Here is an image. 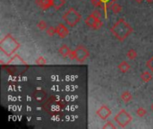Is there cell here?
Listing matches in <instances>:
<instances>
[{"instance_id":"cell-1","label":"cell","mask_w":153,"mask_h":129,"mask_svg":"<svg viewBox=\"0 0 153 129\" xmlns=\"http://www.w3.org/2000/svg\"><path fill=\"white\" fill-rule=\"evenodd\" d=\"M112 34L120 41H124L134 31L133 27L123 18L119 19L110 29Z\"/></svg>"},{"instance_id":"cell-2","label":"cell","mask_w":153,"mask_h":129,"mask_svg":"<svg viewBox=\"0 0 153 129\" xmlns=\"http://www.w3.org/2000/svg\"><path fill=\"white\" fill-rule=\"evenodd\" d=\"M43 108L49 115L59 116L65 111V103L63 101L58 100L56 96H53L44 101Z\"/></svg>"},{"instance_id":"cell-3","label":"cell","mask_w":153,"mask_h":129,"mask_svg":"<svg viewBox=\"0 0 153 129\" xmlns=\"http://www.w3.org/2000/svg\"><path fill=\"white\" fill-rule=\"evenodd\" d=\"M3 68H6L11 74H22L27 71L28 65L19 55L14 54L6 65L3 66Z\"/></svg>"},{"instance_id":"cell-4","label":"cell","mask_w":153,"mask_h":129,"mask_svg":"<svg viewBox=\"0 0 153 129\" xmlns=\"http://www.w3.org/2000/svg\"><path fill=\"white\" fill-rule=\"evenodd\" d=\"M20 46V43L11 34H7L0 41V50L7 57L13 56Z\"/></svg>"},{"instance_id":"cell-5","label":"cell","mask_w":153,"mask_h":129,"mask_svg":"<svg viewBox=\"0 0 153 129\" xmlns=\"http://www.w3.org/2000/svg\"><path fill=\"white\" fill-rule=\"evenodd\" d=\"M81 13H79L74 7H70L63 15V20L70 27H74L81 21Z\"/></svg>"},{"instance_id":"cell-6","label":"cell","mask_w":153,"mask_h":129,"mask_svg":"<svg viewBox=\"0 0 153 129\" xmlns=\"http://www.w3.org/2000/svg\"><path fill=\"white\" fill-rule=\"evenodd\" d=\"M115 122L120 128H126L133 120V117L130 113H128L126 110L122 109L114 118Z\"/></svg>"},{"instance_id":"cell-7","label":"cell","mask_w":153,"mask_h":129,"mask_svg":"<svg viewBox=\"0 0 153 129\" xmlns=\"http://www.w3.org/2000/svg\"><path fill=\"white\" fill-rule=\"evenodd\" d=\"M85 23L88 27L91 28L92 30H99L102 26V22L100 20V13L98 11H94L91 13L85 20Z\"/></svg>"},{"instance_id":"cell-8","label":"cell","mask_w":153,"mask_h":129,"mask_svg":"<svg viewBox=\"0 0 153 129\" xmlns=\"http://www.w3.org/2000/svg\"><path fill=\"white\" fill-rule=\"evenodd\" d=\"M75 60L78 63H83L85 62L89 57H90V51L89 49L82 44H80L76 47V48L74 50Z\"/></svg>"},{"instance_id":"cell-9","label":"cell","mask_w":153,"mask_h":129,"mask_svg":"<svg viewBox=\"0 0 153 129\" xmlns=\"http://www.w3.org/2000/svg\"><path fill=\"white\" fill-rule=\"evenodd\" d=\"M117 0H91V3L97 6V7H100L104 10L105 14H107V9L110 8V6L116 3Z\"/></svg>"},{"instance_id":"cell-10","label":"cell","mask_w":153,"mask_h":129,"mask_svg":"<svg viewBox=\"0 0 153 129\" xmlns=\"http://www.w3.org/2000/svg\"><path fill=\"white\" fill-rule=\"evenodd\" d=\"M96 114H97V116H98L100 119L106 120V119H108L111 116L112 111H111V110H110L107 105H102V106H100V108L96 111Z\"/></svg>"},{"instance_id":"cell-11","label":"cell","mask_w":153,"mask_h":129,"mask_svg":"<svg viewBox=\"0 0 153 129\" xmlns=\"http://www.w3.org/2000/svg\"><path fill=\"white\" fill-rule=\"evenodd\" d=\"M33 98L38 102H43L47 99V92L42 88H37L33 92Z\"/></svg>"},{"instance_id":"cell-12","label":"cell","mask_w":153,"mask_h":129,"mask_svg":"<svg viewBox=\"0 0 153 129\" xmlns=\"http://www.w3.org/2000/svg\"><path fill=\"white\" fill-rule=\"evenodd\" d=\"M56 28V34L61 39L66 38L69 35V30H68V28L66 26H65L63 23H59Z\"/></svg>"},{"instance_id":"cell-13","label":"cell","mask_w":153,"mask_h":129,"mask_svg":"<svg viewBox=\"0 0 153 129\" xmlns=\"http://www.w3.org/2000/svg\"><path fill=\"white\" fill-rule=\"evenodd\" d=\"M35 4L41 10H48L51 6H53L52 0H35Z\"/></svg>"},{"instance_id":"cell-14","label":"cell","mask_w":153,"mask_h":129,"mask_svg":"<svg viewBox=\"0 0 153 129\" xmlns=\"http://www.w3.org/2000/svg\"><path fill=\"white\" fill-rule=\"evenodd\" d=\"M72 51H73V50H71V49L69 48V47H68L67 45H65V44H63V45L59 48V49H58V53H59L62 57H68L70 56V54L72 53Z\"/></svg>"},{"instance_id":"cell-15","label":"cell","mask_w":153,"mask_h":129,"mask_svg":"<svg viewBox=\"0 0 153 129\" xmlns=\"http://www.w3.org/2000/svg\"><path fill=\"white\" fill-rule=\"evenodd\" d=\"M120 98H121V100H122L125 103H128V102L132 101V100H133V95H132V93H131L130 92L126 91V92H122Z\"/></svg>"},{"instance_id":"cell-16","label":"cell","mask_w":153,"mask_h":129,"mask_svg":"<svg viewBox=\"0 0 153 129\" xmlns=\"http://www.w3.org/2000/svg\"><path fill=\"white\" fill-rule=\"evenodd\" d=\"M152 74H151V73L148 72V71L143 72V73H142V75H141V79H142V81H143V83H149V82H151V81L152 80Z\"/></svg>"},{"instance_id":"cell-17","label":"cell","mask_w":153,"mask_h":129,"mask_svg":"<svg viewBox=\"0 0 153 129\" xmlns=\"http://www.w3.org/2000/svg\"><path fill=\"white\" fill-rule=\"evenodd\" d=\"M118 69L121 73H126L130 70V65L126 61H123L119 64Z\"/></svg>"},{"instance_id":"cell-18","label":"cell","mask_w":153,"mask_h":129,"mask_svg":"<svg viewBox=\"0 0 153 129\" xmlns=\"http://www.w3.org/2000/svg\"><path fill=\"white\" fill-rule=\"evenodd\" d=\"M52 3H53V7L56 10H59L65 4V0H52Z\"/></svg>"},{"instance_id":"cell-19","label":"cell","mask_w":153,"mask_h":129,"mask_svg":"<svg viewBox=\"0 0 153 129\" xmlns=\"http://www.w3.org/2000/svg\"><path fill=\"white\" fill-rule=\"evenodd\" d=\"M110 9L111 11L114 13H119L121 11H122V6L120 4H118L117 3H114L111 6H110Z\"/></svg>"},{"instance_id":"cell-20","label":"cell","mask_w":153,"mask_h":129,"mask_svg":"<svg viewBox=\"0 0 153 129\" xmlns=\"http://www.w3.org/2000/svg\"><path fill=\"white\" fill-rule=\"evenodd\" d=\"M37 28L39 30V31H46L48 29V24L45 21L41 20L39 21L38 23H37Z\"/></svg>"},{"instance_id":"cell-21","label":"cell","mask_w":153,"mask_h":129,"mask_svg":"<svg viewBox=\"0 0 153 129\" xmlns=\"http://www.w3.org/2000/svg\"><path fill=\"white\" fill-rule=\"evenodd\" d=\"M126 56L130 60H134L137 57V52L134 49H129Z\"/></svg>"},{"instance_id":"cell-22","label":"cell","mask_w":153,"mask_h":129,"mask_svg":"<svg viewBox=\"0 0 153 129\" xmlns=\"http://www.w3.org/2000/svg\"><path fill=\"white\" fill-rule=\"evenodd\" d=\"M46 32H47V34H48L49 37H53L55 34H56V28L54 27V26L48 27V29L46 30Z\"/></svg>"},{"instance_id":"cell-23","label":"cell","mask_w":153,"mask_h":129,"mask_svg":"<svg viewBox=\"0 0 153 129\" xmlns=\"http://www.w3.org/2000/svg\"><path fill=\"white\" fill-rule=\"evenodd\" d=\"M35 63H36V65H39V66H45V65H47V60L44 57H39L35 60Z\"/></svg>"},{"instance_id":"cell-24","label":"cell","mask_w":153,"mask_h":129,"mask_svg":"<svg viewBox=\"0 0 153 129\" xmlns=\"http://www.w3.org/2000/svg\"><path fill=\"white\" fill-rule=\"evenodd\" d=\"M136 114L138 117L140 118H143L147 115V110L144 109V108H139L137 110H136Z\"/></svg>"},{"instance_id":"cell-25","label":"cell","mask_w":153,"mask_h":129,"mask_svg":"<svg viewBox=\"0 0 153 129\" xmlns=\"http://www.w3.org/2000/svg\"><path fill=\"white\" fill-rule=\"evenodd\" d=\"M104 129H108V128H111V129H116V126L111 122V121H108L103 127H102Z\"/></svg>"},{"instance_id":"cell-26","label":"cell","mask_w":153,"mask_h":129,"mask_svg":"<svg viewBox=\"0 0 153 129\" xmlns=\"http://www.w3.org/2000/svg\"><path fill=\"white\" fill-rule=\"evenodd\" d=\"M146 66L153 73V57H152L147 62H146Z\"/></svg>"},{"instance_id":"cell-27","label":"cell","mask_w":153,"mask_h":129,"mask_svg":"<svg viewBox=\"0 0 153 129\" xmlns=\"http://www.w3.org/2000/svg\"><path fill=\"white\" fill-rule=\"evenodd\" d=\"M134 1H135L136 3H138V4H141L143 0H134Z\"/></svg>"},{"instance_id":"cell-28","label":"cell","mask_w":153,"mask_h":129,"mask_svg":"<svg viewBox=\"0 0 153 129\" xmlns=\"http://www.w3.org/2000/svg\"><path fill=\"white\" fill-rule=\"evenodd\" d=\"M146 1H147L148 3H150V4H151V3H153V0H146Z\"/></svg>"},{"instance_id":"cell-29","label":"cell","mask_w":153,"mask_h":129,"mask_svg":"<svg viewBox=\"0 0 153 129\" xmlns=\"http://www.w3.org/2000/svg\"><path fill=\"white\" fill-rule=\"evenodd\" d=\"M151 109H152V111H153V103H152V106H151Z\"/></svg>"}]
</instances>
